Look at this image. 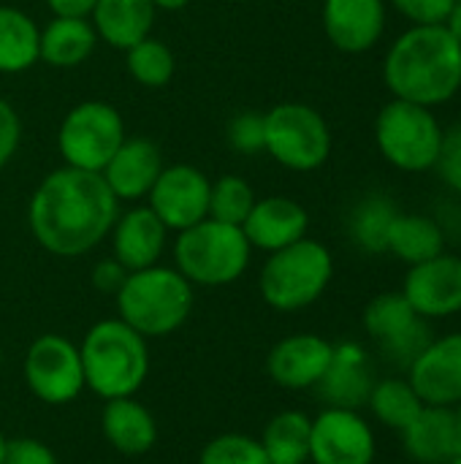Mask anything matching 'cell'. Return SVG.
Wrapping results in <instances>:
<instances>
[{
  "label": "cell",
  "instance_id": "7c38bea8",
  "mask_svg": "<svg viewBox=\"0 0 461 464\" xmlns=\"http://www.w3.org/2000/svg\"><path fill=\"white\" fill-rule=\"evenodd\" d=\"M378 438L361 411L323 408L310 430L312 464H375Z\"/></svg>",
  "mask_w": 461,
  "mask_h": 464
},
{
  "label": "cell",
  "instance_id": "ee69618b",
  "mask_svg": "<svg viewBox=\"0 0 461 464\" xmlns=\"http://www.w3.org/2000/svg\"><path fill=\"white\" fill-rule=\"evenodd\" d=\"M5 443H8V440L0 435V464H5Z\"/></svg>",
  "mask_w": 461,
  "mask_h": 464
},
{
  "label": "cell",
  "instance_id": "d590c367",
  "mask_svg": "<svg viewBox=\"0 0 461 464\" xmlns=\"http://www.w3.org/2000/svg\"><path fill=\"white\" fill-rule=\"evenodd\" d=\"M410 24H446L456 0H389Z\"/></svg>",
  "mask_w": 461,
  "mask_h": 464
},
{
  "label": "cell",
  "instance_id": "52a82bcc",
  "mask_svg": "<svg viewBox=\"0 0 461 464\" xmlns=\"http://www.w3.org/2000/svg\"><path fill=\"white\" fill-rule=\"evenodd\" d=\"M446 128L435 109L391 98L375 117V144L386 163L405 174H424L437 166Z\"/></svg>",
  "mask_w": 461,
  "mask_h": 464
},
{
  "label": "cell",
  "instance_id": "f546056e",
  "mask_svg": "<svg viewBox=\"0 0 461 464\" xmlns=\"http://www.w3.org/2000/svg\"><path fill=\"white\" fill-rule=\"evenodd\" d=\"M397 215H399V209L389 196L372 193V196L361 198L351 212V239L364 253H372V256L386 253L389 228Z\"/></svg>",
  "mask_w": 461,
  "mask_h": 464
},
{
  "label": "cell",
  "instance_id": "cb8c5ba5",
  "mask_svg": "<svg viewBox=\"0 0 461 464\" xmlns=\"http://www.w3.org/2000/svg\"><path fill=\"white\" fill-rule=\"evenodd\" d=\"M101 432L106 443L125 457H141L158 440L155 416L133 397L106 400L101 413Z\"/></svg>",
  "mask_w": 461,
  "mask_h": 464
},
{
  "label": "cell",
  "instance_id": "30bf717a",
  "mask_svg": "<svg viewBox=\"0 0 461 464\" xmlns=\"http://www.w3.org/2000/svg\"><path fill=\"white\" fill-rule=\"evenodd\" d=\"M364 332L378 345V351L399 370H408L410 362L429 345L432 326L424 321L402 291H386L370 299L361 315Z\"/></svg>",
  "mask_w": 461,
  "mask_h": 464
},
{
  "label": "cell",
  "instance_id": "836d02e7",
  "mask_svg": "<svg viewBox=\"0 0 461 464\" xmlns=\"http://www.w3.org/2000/svg\"><path fill=\"white\" fill-rule=\"evenodd\" d=\"M435 171H437L440 182L448 188V193L461 198V120L446 128L443 150H440Z\"/></svg>",
  "mask_w": 461,
  "mask_h": 464
},
{
  "label": "cell",
  "instance_id": "ab89813d",
  "mask_svg": "<svg viewBox=\"0 0 461 464\" xmlns=\"http://www.w3.org/2000/svg\"><path fill=\"white\" fill-rule=\"evenodd\" d=\"M95 3L98 0H46L54 16H82V19H90Z\"/></svg>",
  "mask_w": 461,
  "mask_h": 464
},
{
  "label": "cell",
  "instance_id": "8d00e7d4",
  "mask_svg": "<svg viewBox=\"0 0 461 464\" xmlns=\"http://www.w3.org/2000/svg\"><path fill=\"white\" fill-rule=\"evenodd\" d=\"M19 141H22V120L16 109L5 98H0V171L16 155Z\"/></svg>",
  "mask_w": 461,
  "mask_h": 464
},
{
  "label": "cell",
  "instance_id": "277c9868",
  "mask_svg": "<svg viewBox=\"0 0 461 464\" xmlns=\"http://www.w3.org/2000/svg\"><path fill=\"white\" fill-rule=\"evenodd\" d=\"M193 285L171 266L130 272L117 291V313L144 340L174 334L193 310Z\"/></svg>",
  "mask_w": 461,
  "mask_h": 464
},
{
  "label": "cell",
  "instance_id": "bcb514c9",
  "mask_svg": "<svg viewBox=\"0 0 461 464\" xmlns=\"http://www.w3.org/2000/svg\"><path fill=\"white\" fill-rule=\"evenodd\" d=\"M0 364H3V348H0Z\"/></svg>",
  "mask_w": 461,
  "mask_h": 464
},
{
  "label": "cell",
  "instance_id": "5bb4252c",
  "mask_svg": "<svg viewBox=\"0 0 461 464\" xmlns=\"http://www.w3.org/2000/svg\"><path fill=\"white\" fill-rule=\"evenodd\" d=\"M402 296L424 321L461 315V253H440L424 264L408 266Z\"/></svg>",
  "mask_w": 461,
  "mask_h": 464
},
{
  "label": "cell",
  "instance_id": "ac0fdd59",
  "mask_svg": "<svg viewBox=\"0 0 461 464\" xmlns=\"http://www.w3.org/2000/svg\"><path fill=\"white\" fill-rule=\"evenodd\" d=\"M334 343L318 334H291L280 340L266 359L269 378L288 392H307L315 389L329 370Z\"/></svg>",
  "mask_w": 461,
  "mask_h": 464
},
{
  "label": "cell",
  "instance_id": "7402d4cb",
  "mask_svg": "<svg viewBox=\"0 0 461 464\" xmlns=\"http://www.w3.org/2000/svg\"><path fill=\"white\" fill-rule=\"evenodd\" d=\"M402 449L418 464H448L456 454L454 411L440 405H424L421 413L399 432Z\"/></svg>",
  "mask_w": 461,
  "mask_h": 464
},
{
  "label": "cell",
  "instance_id": "484cf974",
  "mask_svg": "<svg viewBox=\"0 0 461 464\" xmlns=\"http://www.w3.org/2000/svg\"><path fill=\"white\" fill-rule=\"evenodd\" d=\"M446 247H448V237L435 220V215H421V212H399L386 239V253H391L408 266L424 264L446 253Z\"/></svg>",
  "mask_w": 461,
  "mask_h": 464
},
{
  "label": "cell",
  "instance_id": "7bdbcfd3",
  "mask_svg": "<svg viewBox=\"0 0 461 464\" xmlns=\"http://www.w3.org/2000/svg\"><path fill=\"white\" fill-rule=\"evenodd\" d=\"M451 411H454V430H456V446H459L461 454V402H456Z\"/></svg>",
  "mask_w": 461,
  "mask_h": 464
},
{
  "label": "cell",
  "instance_id": "d4e9b609",
  "mask_svg": "<svg viewBox=\"0 0 461 464\" xmlns=\"http://www.w3.org/2000/svg\"><path fill=\"white\" fill-rule=\"evenodd\" d=\"M98 46V35L90 19L82 16H52L46 27H41L38 38V60L52 68H76Z\"/></svg>",
  "mask_w": 461,
  "mask_h": 464
},
{
  "label": "cell",
  "instance_id": "83f0119b",
  "mask_svg": "<svg viewBox=\"0 0 461 464\" xmlns=\"http://www.w3.org/2000/svg\"><path fill=\"white\" fill-rule=\"evenodd\" d=\"M310 430L312 419L302 411L277 413L261 435V446L269 464H307L310 462Z\"/></svg>",
  "mask_w": 461,
  "mask_h": 464
},
{
  "label": "cell",
  "instance_id": "9a60e30c",
  "mask_svg": "<svg viewBox=\"0 0 461 464\" xmlns=\"http://www.w3.org/2000/svg\"><path fill=\"white\" fill-rule=\"evenodd\" d=\"M405 378L418 392L424 405L454 408L461 402V332L432 337L429 345L410 362Z\"/></svg>",
  "mask_w": 461,
  "mask_h": 464
},
{
  "label": "cell",
  "instance_id": "8fae6325",
  "mask_svg": "<svg viewBox=\"0 0 461 464\" xmlns=\"http://www.w3.org/2000/svg\"><path fill=\"white\" fill-rule=\"evenodd\" d=\"M22 370L33 397L46 405H68L87 389L79 348L60 334L35 337Z\"/></svg>",
  "mask_w": 461,
  "mask_h": 464
},
{
  "label": "cell",
  "instance_id": "7dc6e473",
  "mask_svg": "<svg viewBox=\"0 0 461 464\" xmlns=\"http://www.w3.org/2000/svg\"><path fill=\"white\" fill-rule=\"evenodd\" d=\"M459 239H461V231H459Z\"/></svg>",
  "mask_w": 461,
  "mask_h": 464
},
{
  "label": "cell",
  "instance_id": "4dcf8cb0",
  "mask_svg": "<svg viewBox=\"0 0 461 464\" xmlns=\"http://www.w3.org/2000/svg\"><path fill=\"white\" fill-rule=\"evenodd\" d=\"M125 68L141 87H166L177 71V57L171 46L155 35H147L125 52Z\"/></svg>",
  "mask_w": 461,
  "mask_h": 464
},
{
  "label": "cell",
  "instance_id": "ba28073f",
  "mask_svg": "<svg viewBox=\"0 0 461 464\" xmlns=\"http://www.w3.org/2000/svg\"><path fill=\"white\" fill-rule=\"evenodd\" d=\"M264 152L283 169L315 171L331 155V128L310 103H277L264 114Z\"/></svg>",
  "mask_w": 461,
  "mask_h": 464
},
{
  "label": "cell",
  "instance_id": "d6a6232c",
  "mask_svg": "<svg viewBox=\"0 0 461 464\" xmlns=\"http://www.w3.org/2000/svg\"><path fill=\"white\" fill-rule=\"evenodd\" d=\"M198 464H269V459L261 440L231 432L209 440L198 454Z\"/></svg>",
  "mask_w": 461,
  "mask_h": 464
},
{
  "label": "cell",
  "instance_id": "44dd1931",
  "mask_svg": "<svg viewBox=\"0 0 461 464\" xmlns=\"http://www.w3.org/2000/svg\"><path fill=\"white\" fill-rule=\"evenodd\" d=\"M109 237H111L114 258L128 272H139V269L158 264L166 247L168 228L144 204V207H130L128 212H120Z\"/></svg>",
  "mask_w": 461,
  "mask_h": 464
},
{
  "label": "cell",
  "instance_id": "f35d334b",
  "mask_svg": "<svg viewBox=\"0 0 461 464\" xmlns=\"http://www.w3.org/2000/svg\"><path fill=\"white\" fill-rule=\"evenodd\" d=\"M128 269L117 261V258H103V261H98L95 264V269H92V285L101 291V294H114L117 296V291L122 288V283L128 280Z\"/></svg>",
  "mask_w": 461,
  "mask_h": 464
},
{
  "label": "cell",
  "instance_id": "2e32d148",
  "mask_svg": "<svg viewBox=\"0 0 461 464\" xmlns=\"http://www.w3.org/2000/svg\"><path fill=\"white\" fill-rule=\"evenodd\" d=\"M386 0H323V33L334 49L364 54L386 33Z\"/></svg>",
  "mask_w": 461,
  "mask_h": 464
},
{
  "label": "cell",
  "instance_id": "7a4b0ae2",
  "mask_svg": "<svg viewBox=\"0 0 461 464\" xmlns=\"http://www.w3.org/2000/svg\"><path fill=\"white\" fill-rule=\"evenodd\" d=\"M383 82L391 98L443 106L461 92V44L446 24H410L383 57Z\"/></svg>",
  "mask_w": 461,
  "mask_h": 464
},
{
  "label": "cell",
  "instance_id": "1f68e13d",
  "mask_svg": "<svg viewBox=\"0 0 461 464\" xmlns=\"http://www.w3.org/2000/svg\"><path fill=\"white\" fill-rule=\"evenodd\" d=\"M253 204H255V193H253L250 182L236 174H226V177L215 179L209 188V218L212 220L242 228Z\"/></svg>",
  "mask_w": 461,
  "mask_h": 464
},
{
  "label": "cell",
  "instance_id": "4fadbf2b",
  "mask_svg": "<svg viewBox=\"0 0 461 464\" xmlns=\"http://www.w3.org/2000/svg\"><path fill=\"white\" fill-rule=\"evenodd\" d=\"M209 177L190 163L163 166L147 196V207L168 231L179 234L209 218Z\"/></svg>",
  "mask_w": 461,
  "mask_h": 464
},
{
  "label": "cell",
  "instance_id": "9c48e42d",
  "mask_svg": "<svg viewBox=\"0 0 461 464\" xmlns=\"http://www.w3.org/2000/svg\"><path fill=\"white\" fill-rule=\"evenodd\" d=\"M125 141V120L106 101H82L62 117L57 128V152L65 166L82 171H103Z\"/></svg>",
  "mask_w": 461,
  "mask_h": 464
},
{
  "label": "cell",
  "instance_id": "6da1fadb",
  "mask_svg": "<svg viewBox=\"0 0 461 464\" xmlns=\"http://www.w3.org/2000/svg\"><path fill=\"white\" fill-rule=\"evenodd\" d=\"M120 215V201L98 171L54 169L27 204L33 239L52 256L79 258L98 247Z\"/></svg>",
  "mask_w": 461,
  "mask_h": 464
},
{
  "label": "cell",
  "instance_id": "74e56055",
  "mask_svg": "<svg viewBox=\"0 0 461 464\" xmlns=\"http://www.w3.org/2000/svg\"><path fill=\"white\" fill-rule=\"evenodd\" d=\"M5 464H57V457L35 438H16L5 443Z\"/></svg>",
  "mask_w": 461,
  "mask_h": 464
},
{
  "label": "cell",
  "instance_id": "f1b7e54d",
  "mask_svg": "<svg viewBox=\"0 0 461 464\" xmlns=\"http://www.w3.org/2000/svg\"><path fill=\"white\" fill-rule=\"evenodd\" d=\"M367 408L372 413V419L378 424H383L386 430H394V432H402L424 408L418 392L410 386L408 378H383V381H375L372 392H370V400H367Z\"/></svg>",
  "mask_w": 461,
  "mask_h": 464
},
{
  "label": "cell",
  "instance_id": "e0dca14e",
  "mask_svg": "<svg viewBox=\"0 0 461 464\" xmlns=\"http://www.w3.org/2000/svg\"><path fill=\"white\" fill-rule=\"evenodd\" d=\"M375 381L378 378H375L367 348L361 343L345 340V343L334 345L329 370L323 372L315 392L321 394L326 408L361 411V408H367Z\"/></svg>",
  "mask_w": 461,
  "mask_h": 464
},
{
  "label": "cell",
  "instance_id": "603a6c76",
  "mask_svg": "<svg viewBox=\"0 0 461 464\" xmlns=\"http://www.w3.org/2000/svg\"><path fill=\"white\" fill-rule=\"evenodd\" d=\"M155 3L152 0H98L90 22L95 27L98 41L128 52L147 35H152L155 24Z\"/></svg>",
  "mask_w": 461,
  "mask_h": 464
},
{
  "label": "cell",
  "instance_id": "5b68a950",
  "mask_svg": "<svg viewBox=\"0 0 461 464\" xmlns=\"http://www.w3.org/2000/svg\"><path fill=\"white\" fill-rule=\"evenodd\" d=\"M334 277V256L318 239H299L269 253L258 288L264 302L277 313H296L315 304Z\"/></svg>",
  "mask_w": 461,
  "mask_h": 464
},
{
  "label": "cell",
  "instance_id": "b9f144b4",
  "mask_svg": "<svg viewBox=\"0 0 461 464\" xmlns=\"http://www.w3.org/2000/svg\"><path fill=\"white\" fill-rule=\"evenodd\" d=\"M152 3H155L158 11H182V8H187L193 0H152Z\"/></svg>",
  "mask_w": 461,
  "mask_h": 464
},
{
  "label": "cell",
  "instance_id": "f6af8a7d",
  "mask_svg": "<svg viewBox=\"0 0 461 464\" xmlns=\"http://www.w3.org/2000/svg\"><path fill=\"white\" fill-rule=\"evenodd\" d=\"M448 464H461V454H456V457H454Z\"/></svg>",
  "mask_w": 461,
  "mask_h": 464
},
{
  "label": "cell",
  "instance_id": "3957f363",
  "mask_svg": "<svg viewBox=\"0 0 461 464\" xmlns=\"http://www.w3.org/2000/svg\"><path fill=\"white\" fill-rule=\"evenodd\" d=\"M84 386L101 400L133 397L149 375L147 340L120 318L90 326L79 345Z\"/></svg>",
  "mask_w": 461,
  "mask_h": 464
},
{
  "label": "cell",
  "instance_id": "4316f807",
  "mask_svg": "<svg viewBox=\"0 0 461 464\" xmlns=\"http://www.w3.org/2000/svg\"><path fill=\"white\" fill-rule=\"evenodd\" d=\"M38 22L14 5H0V73H22L38 63Z\"/></svg>",
  "mask_w": 461,
  "mask_h": 464
},
{
  "label": "cell",
  "instance_id": "60d3db41",
  "mask_svg": "<svg viewBox=\"0 0 461 464\" xmlns=\"http://www.w3.org/2000/svg\"><path fill=\"white\" fill-rule=\"evenodd\" d=\"M446 27H448V33L461 44V0L454 3L451 14H448V19H446Z\"/></svg>",
  "mask_w": 461,
  "mask_h": 464
},
{
  "label": "cell",
  "instance_id": "e575fe53",
  "mask_svg": "<svg viewBox=\"0 0 461 464\" xmlns=\"http://www.w3.org/2000/svg\"><path fill=\"white\" fill-rule=\"evenodd\" d=\"M228 144L239 155H258L264 152V114L242 111L228 122Z\"/></svg>",
  "mask_w": 461,
  "mask_h": 464
},
{
  "label": "cell",
  "instance_id": "8992f818",
  "mask_svg": "<svg viewBox=\"0 0 461 464\" xmlns=\"http://www.w3.org/2000/svg\"><path fill=\"white\" fill-rule=\"evenodd\" d=\"M253 247L239 226L220 220H201L177 234L174 261L177 272L201 288H220L236 283L250 266Z\"/></svg>",
  "mask_w": 461,
  "mask_h": 464
},
{
  "label": "cell",
  "instance_id": "d6986e66",
  "mask_svg": "<svg viewBox=\"0 0 461 464\" xmlns=\"http://www.w3.org/2000/svg\"><path fill=\"white\" fill-rule=\"evenodd\" d=\"M310 215L307 209L288 196H266L255 198L247 220L242 223V231L253 250H283L299 239L307 237Z\"/></svg>",
  "mask_w": 461,
  "mask_h": 464
},
{
  "label": "cell",
  "instance_id": "ffe728a7",
  "mask_svg": "<svg viewBox=\"0 0 461 464\" xmlns=\"http://www.w3.org/2000/svg\"><path fill=\"white\" fill-rule=\"evenodd\" d=\"M160 171H163V158L158 144L141 136L133 139L125 136L120 150L103 166L101 177L106 179L117 201H141L149 196Z\"/></svg>",
  "mask_w": 461,
  "mask_h": 464
}]
</instances>
